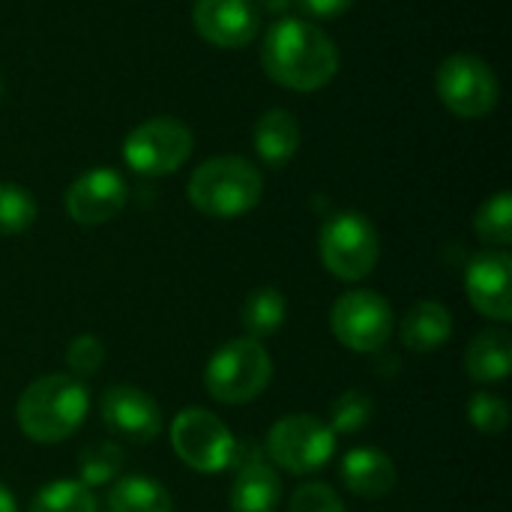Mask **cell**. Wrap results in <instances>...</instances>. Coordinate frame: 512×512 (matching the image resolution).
Here are the masks:
<instances>
[{
    "mask_svg": "<svg viewBox=\"0 0 512 512\" xmlns=\"http://www.w3.org/2000/svg\"><path fill=\"white\" fill-rule=\"evenodd\" d=\"M261 63L282 87L309 93L333 81L339 69V48L312 21L282 18L264 36Z\"/></svg>",
    "mask_w": 512,
    "mask_h": 512,
    "instance_id": "1",
    "label": "cell"
},
{
    "mask_svg": "<svg viewBox=\"0 0 512 512\" xmlns=\"http://www.w3.org/2000/svg\"><path fill=\"white\" fill-rule=\"evenodd\" d=\"M90 411V390L75 375H45L24 387L15 417L21 432L36 444L72 438Z\"/></svg>",
    "mask_w": 512,
    "mask_h": 512,
    "instance_id": "2",
    "label": "cell"
},
{
    "mask_svg": "<svg viewBox=\"0 0 512 512\" xmlns=\"http://www.w3.org/2000/svg\"><path fill=\"white\" fill-rule=\"evenodd\" d=\"M264 192L261 171L243 159V156H216L195 168L189 180V201L195 210L216 216V219H234L249 213Z\"/></svg>",
    "mask_w": 512,
    "mask_h": 512,
    "instance_id": "3",
    "label": "cell"
},
{
    "mask_svg": "<svg viewBox=\"0 0 512 512\" xmlns=\"http://www.w3.org/2000/svg\"><path fill=\"white\" fill-rule=\"evenodd\" d=\"M270 378H273V360L267 348L252 336L225 342L204 369V387L222 405L255 402L267 390Z\"/></svg>",
    "mask_w": 512,
    "mask_h": 512,
    "instance_id": "4",
    "label": "cell"
},
{
    "mask_svg": "<svg viewBox=\"0 0 512 512\" xmlns=\"http://www.w3.org/2000/svg\"><path fill=\"white\" fill-rule=\"evenodd\" d=\"M318 252L324 267L342 279V282H360L366 279L381 255V240L375 225L354 213H336L321 225V237H318Z\"/></svg>",
    "mask_w": 512,
    "mask_h": 512,
    "instance_id": "5",
    "label": "cell"
},
{
    "mask_svg": "<svg viewBox=\"0 0 512 512\" xmlns=\"http://www.w3.org/2000/svg\"><path fill=\"white\" fill-rule=\"evenodd\" d=\"M171 447L186 468L198 474H222L234 468L240 444L216 414L186 408L171 423Z\"/></svg>",
    "mask_w": 512,
    "mask_h": 512,
    "instance_id": "6",
    "label": "cell"
},
{
    "mask_svg": "<svg viewBox=\"0 0 512 512\" xmlns=\"http://www.w3.org/2000/svg\"><path fill=\"white\" fill-rule=\"evenodd\" d=\"M267 459L288 474L306 477L321 468L336 453L333 429L312 414H288L267 432Z\"/></svg>",
    "mask_w": 512,
    "mask_h": 512,
    "instance_id": "7",
    "label": "cell"
},
{
    "mask_svg": "<svg viewBox=\"0 0 512 512\" xmlns=\"http://www.w3.org/2000/svg\"><path fill=\"white\" fill-rule=\"evenodd\" d=\"M192 156V132L171 117H153L135 126L123 141L126 165L141 177L174 174Z\"/></svg>",
    "mask_w": 512,
    "mask_h": 512,
    "instance_id": "8",
    "label": "cell"
},
{
    "mask_svg": "<svg viewBox=\"0 0 512 512\" xmlns=\"http://www.w3.org/2000/svg\"><path fill=\"white\" fill-rule=\"evenodd\" d=\"M393 306L378 291H348L336 300L330 312L333 336L357 354H372L393 336Z\"/></svg>",
    "mask_w": 512,
    "mask_h": 512,
    "instance_id": "9",
    "label": "cell"
},
{
    "mask_svg": "<svg viewBox=\"0 0 512 512\" xmlns=\"http://www.w3.org/2000/svg\"><path fill=\"white\" fill-rule=\"evenodd\" d=\"M435 90L459 117H486L498 105V78L492 66L474 54H453L438 66Z\"/></svg>",
    "mask_w": 512,
    "mask_h": 512,
    "instance_id": "10",
    "label": "cell"
},
{
    "mask_svg": "<svg viewBox=\"0 0 512 512\" xmlns=\"http://www.w3.org/2000/svg\"><path fill=\"white\" fill-rule=\"evenodd\" d=\"M102 426L129 444H150L162 432V411L153 396H147L138 387L114 384L102 393L99 402Z\"/></svg>",
    "mask_w": 512,
    "mask_h": 512,
    "instance_id": "11",
    "label": "cell"
},
{
    "mask_svg": "<svg viewBox=\"0 0 512 512\" xmlns=\"http://www.w3.org/2000/svg\"><path fill=\"white\" fill-rule=\"evenodd\" d=\"M465 294L480 315L507 324L512 318L510 255L504 249H489V252L474 255L465 270Z\"/></svg>",
    "mask_w": 512,
    "mask_h": 512,
    "instance_id": "12",
    "label": "cell"
},
{
    "mask_svg": "<svg viewBox=\"0 0 512 512\" xmlns=\"http://www.w3.org/2000/svg\"><path fill=\"white\" fill-rule=\"evenodd\" d=\"M234 483L228 504L231 512H273L282 498V480L276 474V465L267 459V453L258 444L237 447L234 459Z\"/></svg>",
    "mask_w": 512,
    "mask_h": 512,
    "instance_id": "13",
    "label": "cell"
},
{
    "mask_svg": "<svg viewBox=\"0 0 512 512\" xmlns=\"http://www.w3.org/2000/svg\"><path fill=\"white\" fill-rule=\"evenodd\" d=\"M126 207V183L114 168H93L66 189V213L84 228L111 222Z\"/></svg>",
    "mask_w": 512,
    "mask_h": 512,
    "instance_id": "14",
    "label": "cell"
},
{
    "mask_svg": "<svg viewBox=\"0 0 512 512\" xmlns=\"http://www.w3.org/2000/svg\"><path fill=\"white\" fill-rule=\"evenodd\" d=\"M195 30L219 48H243L258 33V9L252 0H198L192 9Z\"/></svg>",
    "mask_w": 512,
    "mask_h": 512,
    "instance_id": "15",
    "label": "cell"
},
{
    "mask_svg": "<svg viewBox=\"0 0 512 512\" xmlns=\"http://www.w3.org/2000/svg\"><path fill=\"white\" fill-rule=\"evenodd\" d=\"M339 477L345 489L357 498H384L396 489V465L387 453L375 447H354L345 453Z\"/></svg>",
    "mask_w": 512,
    "mask_h": 512,
    "instance_id": "16",
    "label": "cell"
},
{
    "mask_svg": "<svg viewBox=\"0 0 512 512\" xmlns=\"http://www.w3.org/2000/svg\"><path fill=\"white\" fill-rule=\"evenodd\" d=\"M453 336V315L447 306L435 300H423L408 309L402 318V345L417 354H435L441 351Z\"/></svg>",
    "mask_w": 512,
    "mask_h": 512,
    "instance_id": "17",
    "label": "cell"
},
{
    "mask_svg": "<svg viewBox=\"0 0 512 512\" xmlns=\"http://www.w3.org/2000/svg\"><path fill=\"white\" fill-rule=\"evenodd\" d=\"M465 372L477 384L507 381L512 372V336L507 330H483L465 351Z\"/></svg>",
    "mask_w": 512,
    "mask_h": 512,
    "instance_id": "18",
    "label": "cell"
},
{
    "mask_svg": "<svg viewBox=\"0 0 512 512\" xmlns=\"http://www.w3.org/2000/svg\"><path fill=\"white\" fill-rule=\"evenodd\" d=\"M297 147L300 126L285 108H270L267 114H261V120L255 123V150L267 165L282 168L297 153Z\"/></svg>",
    "mask_w": 512,
    "mask_h": 512,
    "instance_id": "19",
    "label": "cell"
},
{
    "mask_svg": "<svg viewBox=\"0 0 512 512\" xmlns=\"http://www.w3.org/2000/svg\"><path fill=\"white\" fill-rule=\"evenodd\" d=\"M108 510L111 512H174L171 492L144 474L117 477L108 489Z\"/></svg>",
    "mask_w": 512,
    "mask_h": 512,
    "instance_id": "20",
    "label": "cell"
},
{
    "mask_svg": "<svg viewBox=\"0 0 512 512\" xmlns=\"http://www.w3.org/2000/svg\"><path fill=\"white\" fill-rule=\"evenodd\" d=\"M288 315V303L282 297L279 288H258L246 297L243 309H240V324L246 330V336L252 339H270L273 333L282 330Z\"/></svg>",
    "mask_w": 512,
    "mask_h": 512,
    "instance_id": "21",
    "label": "cell"
},
{
    "mask_svg": "<svg viewBox=\"0 0 512 512\" xmlns=\"http://www.w3.org/2000/svg\"><path fill=\"white\" fill-rule=\"evenodd\" d=\"M123 471V450L111 441H96L87 444L78 453V483H84L87 489H99V486H111Z\"/></svg>",
    "mask_w": 512,
    "mask_h": 512,
    "instance_id": "22",
    "label": "cell"
},
{
    "mask_svg": "<svg viewBox=\"0 0 512 512\" xmlns=\"http://www.w3.org/2000/svg\"><path fill=\"white\" fill-rule=\"evenodd\" d=\"M30 512H96V495L78 480H54L33 495Z\"/></svg>",
    "mask_w": 512,
    "mask_h": 512,
    "instance_id": "23",
    "label": "cell"
},
{
    "mask_svg": "<svg viewBox=\"0 0 512 512\" xmlns=\"http://www.w3.org/2000/svg\"><path fill=\"white\" fill-rule=\"evenodd\" d=\"M474 231L483 243L489 246H510L512 243V198L510 192H498L474 216Z\"/></svg>",
    "mask_w": 512,
    "mask_h": 512,
    "instance_id": "24",
    "label": "cell"
},
{
    "mask_svg": "<svg viewBox=\"0 0 512 512\" xmlns=\"http://www.w3.org/2000/svg\"><path fill=\"white\" fill-rule=\"evenodd\" d=\"M375 417V399L363 390H348L330 405V429L333 435H357Z\"/></svg>",
    "mask_w": 512,
    "mask_h": 512,
    "instance_id": "25",
    "label": "cell"
},
{
    "mask_svg": "<svg viewBox=\"0 0 512 512\" xmlns=\"http://www.w3.org/2000/svg\"><path fill=\"white\" fill-rule=\"evenodd\" d=\"M36 222V201L18 183H0V234H21Z\"/></svg>",
    "mask_w": 512,
    "mask_h": 512,
    "instance_id": "26",
    "label": "cell"
},
{
    "mask_svg": "<svg viewBox=\"0 0 512 512\" xmlns=\"http://www.w3.org/2000/svg\"><path fill=\"white\" fill-rule=\"evenodd\" d=\"M468 420L483 435H501L510 426V408L495 393H474L468 399Z\"/></svg>",
    "mask_w": 512,
    "mask_h": 512,
    "instance_id": "27",
    "label": "cell"
},
{
    "mask_svg": "<svg viewBox=\"0 0 512 512\" xmlns=\"http://www.w3.org/2000/svg\"><path fill=\"white\" fill-rule=\"evenodd\" d=\"M105 363V345L93 333H81L69 342L66 348V366L72 369L75 378H90L102 369Z\"/></svg>",
    "mask_w": 512,
    "mask_h": 512,
    "instance_id": "28",
    "label": "cell"
},
{
    "mask_svg": "<svg viewBox=\"0 0 512 512\" xmlns=\"http://www.w3.org/2000/svg\"><path fill=\"white\" fill-rule=\"evenodd\" d=\"M288 512H348L342 498L324 483H306L291 495Z\"/></svg>",
    "mask_w": 512,
    "mask_h": 512,
    "instance_id": "29",
    "label": "cell"
},
{
    "mask_svg": "<svg viewBox=\"0 0 512 512\" xmlns=\"http://www.w3.org/2000/svg\"><path fill=\"white\" fill-rule=\"evenodd\" d=\"M297 3L312 18H336L354 6V0H297Z\"/></svg>",
    "mask_w": 512,
    "mask_h": 512,
    "instance_id": "30",
    "label": "cell"
},
{
    "mask_svg": "<svg viewBox=\"0 0 512 512\" xmlns=\"http://www.w3.org/2000/svg\"><path fill=\"white\" fill-rule=\"evenodd\" d=\"M0 512H18V504H15V495L0 483Z\"/></svg>",
    "mask_w": 512,
    "mask_h": 512,
    "instance_id": "31",
    "label": "cell"
}]
</instances>
